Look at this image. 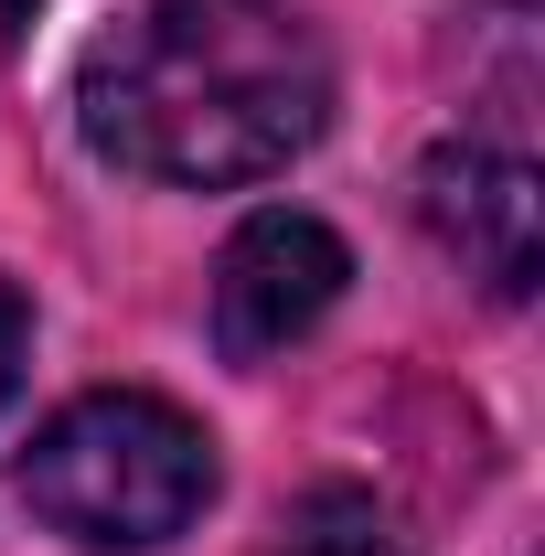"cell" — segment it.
<instances>
[{
	"label": "cell",
	"mask_w": 545,
	"mask_h": 556,
	"mask_svg": "<svg viewBox=\"0 0 545 556\" xmlns=\"http://www.w3.org/2000/svg\"><path fill=\"white\" fill-rule=\"evenodd\" d=\"M86 139L139 182H268L332 118V54L289 0H150L86 54Z\"/></svg>",
	"instance_id": "cell-1"
},
{
	"label": "cell",
	"mask_w": 545,
	"mask_h": 556,
	"mask_svg": "<svg viewBox=\"0 0 545 556\" xmlns=\"http://www.w3.org/2000/svg\"><path fill=\"white\" fill-rule=\"evenodd\" d=\"M22 503L75 546H172L214 503V439L172 396H75L22 450Z\"/></svg>",
	"instance_id": "cell-2"
},
{
	"label": "cell",
	"mask_w": 545,
	"mask_h": 556,
	"mask_svg": "<svg viewBox=\"0 0 545 556\" xmlns=\"http://www.w3.org/2000/svg\"><path fill=\"white\" fill-rule=\"evenodd\" d=\"M342 278H353V257H342V236L321 214H289V204L246 214L225 236V257H214V343L236 353V364H268L300 332H321Z\"/></svg>",
	"instance_id": "cell-3"
},
{
	"label": "cell",
	"mask_w": 545,
	"mask_h": 556,
	"mask_svg": "<svg viewBox=\"0 0 545 556\" xmlns=\"http://www.w3.org/2000/svg\"><path fill=\"white\" fill-rule=\"evenodd\" d=\"M417 214L428 236L460 257V278H481L492 300H524L535 289V247H545V182L524 150H492V139H439L417 161Z\"/></svg>",
	"instance_id": "cell-4"
},
{
	"label": "cell",
	"mask_w": 545,
	"mask_h": 556,
	"mask_svg": "<svg viewBox=\"0 0 545 556\" xmlns=\"http://www.w3.org/2000/svg\"><path fill=\"white\" fill-rule=\"evenodd\" d=\"M268 556H407V535H396V514H385L375 492L321 482V492H300V503L278 514Z\"/></svg>",
	"instance_id": "cell-5"
},
{
	"label": "cell",
	"mask_w": 545,
	"mask_h": 556,
	"mask_svg": "<svg viewBox=\"0 0 545 556\" xmlns=\"http://www.w3.org/2000/svg\"><path fill=\"white\" fill-rule=\"evenodd\" d=\"M22 364H33V311H22V289L0 278V407H11V386H22Z\"/></svg>",
	"instance_id": "cell-6"
},
{
	"label": "cell",
	"mask_w": 545,
	"mask_h": 556,
	"mask_svg": "<svg viewBox=\"0 0 545 556\" xmlns=\"http://www.w3.org/2000/svg\"><path fill=\"white\" fill-rule=\"evenodd\" d=\"M0 22H33V0H0Z\"/></svg>",
	"instance_id": "cell-7"
}]
</instances>
